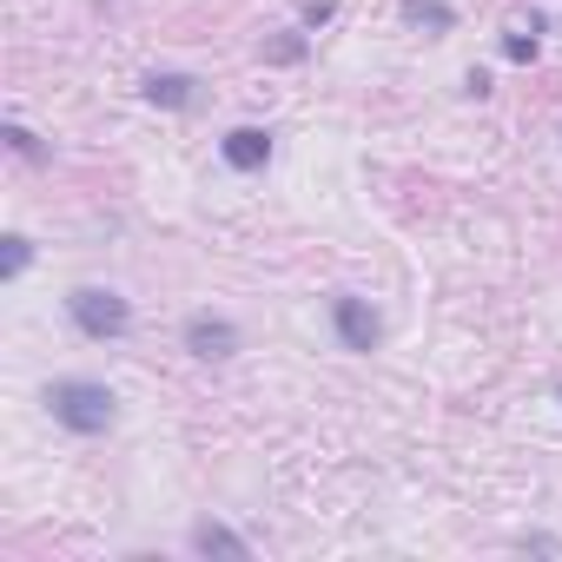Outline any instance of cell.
Returning a JSON list of instances; mask_svg holds the SVG:
<instances>
[{
    "instance_id": "cell-3",
    "label": "cell",
    "mask_w": 562,
    "mask_h": 562,
    "mask_svg": "<svg viewBox=\"0 0 562 562\" xmlns=\"http://www.w3.org/2000/svg\"><path fill=\"white\" fill-rule=\"evenodd\" d=\"M331 325H338L345 351H378V338H384L378 312H371L364 299H351V292H338V299H331Z\"/></svg>"
},
{
    "instance_id": "cell-7",
    "label": "cell",
    "mask_w": 562,
    "mask_h": 562,
    "mask_svg": "<svg viewBox=\"0 0 562 562\" xmlns=\"http://www.w3.org/2000/svg\"><path fill=\"white\" fill-rule=\"evenodd\" d=\"M192 549H199V555H232V562H245V555H251V542H245V536H232L225 522H199V529H192Z\"/></svg>"
},
{
    "instance_id": "cell-2",
    "label": "cell",
    "mask_w": 562,
    "mask_h": 562,
    "mask_svg": "<svg viewBox=\"0 0 562 562\" xmlns=\"http://www.w3.org/2000/svg\"><path fill=\"white\" fill-rule=\"evenodd\" d=\"M67 318L87 331V338H126V325H133V305L120 299V292H106V285H80V292H67Z\"/></svg>"
},
{
    "instance_id": "cell-14",
    "label": "cell",
    "mask_w": 562,
    "mask_h": 562,
    "mask_svg": "<svg viewBox=\"0 0 562 562\" xmlns=\"http://www.w3.org/2000/svg\"><path fill=\"white\" fill-rule=\"evenodd\" d=\"M555 397H562V384H555Z\"/></svg>"
},
{
    "instance_id": "cell-5",
    "label": "cell",
    "mask_w": 562,
    "mask_h": 562,
    "mask_svg": "<svg viewBox=\"0 0 562 562\" xmlns=\"http://www.w3.org/2000/svg\"><path fill=\"white\" fill-rule=\"evenodd\" d=\"M218 153H225L232 172H265V159H271V133H265V126H232V133L218 139Z\"/></svg>"
},
{
    "instance_id": "cell-1",
    "label": "cell",
    "mask_w": 562,
    "mask_h": 562,
    "mask_svg": "<svg viewBox=\"0 0 562 562\" xmlns=\"http://www.w3.org/2000/svg\"><path fill=\"white\" fill-rule=\"evenodd\" d=\"M47 411H54L74 437H106L113 417H120V397H113L106 384H93V378H60V384L47 391Z\"/></svg>"
},
{
    "instance_id": "cell-12",
    "label": "cell",
    "mask_w": 562,
    "mask_h": 562,
    "mask_svg": "<svg viewBox=\"0 0 562 562\" xmlns=\"http://www.w3.org/2000/svg\"><path fill=\"white\" fill-rule=\"evenodd\" d=\"M8 139H14V153H27V159H41V139H34L27 126H8Z\"/></svg>"
},
{
    "instance_id": "cell-9",
    "label": "cell",
    "mask_w": 562,
    "mask_h": 562,
    "mask_svg": "<svg viewBox=\"0 0 562 562\" xmlns=\"http://www.w3.org/2000/svg\"><path fill=\"white\" fill-rule=\"evenodd\" d=\"M0 245H8V251H0V278H21L27 271V258H34V245L14 232V238H0Z\"/></svg>"
},
{
    "instance_id": "cell-10",
    "label": "cell",
    "mask_w": 562,
    "mask_h": 562,
    "mask_svg": "<svg viewBox=\"0 0 562 562\" xmlns=\"http://www.w3.org/2000/svg\"><path fill=\"white\" fill-rule=\"evenodd\" d=\"M503 60L529 67V60H536V27H529V34H522V27H516V34H503Z\"/></svg>"
},
{
    "instance_id": "cell-8",
    "label": "cell",
    "mask_w": 562,
    "mask_h": 562,
    "mask_svg": "<svg viewBox=\"0 0 562 562\" xmlns=\"http://www.w3.org/2000/svg\"><path fill=\"white\" fill-rule=\"evenodd\" d=\"M397 14H404L411 27H430V34H450V27H457V14L443 8V0H397Z\"/></svg>"
},
{
    "instance_id": "cell-4",
    "label": "cell",
    "mask_w": 562,
    "mask_h": 562,
    "mask_svg": "<svg viewBox=\"0 0 562 562\" xmlns=\"http://www.w3.org/2000/svg\"><path fill=\"white\" fill-rule=\"evenodd\" d=\"M186 351L192 358H232L238 351V325L232 318H212V312H192L186 318Z\"/></svg>"
},
{
    "instance_id": "cell-11",
    "label": "cell",
    "mask_w": 562,
    "mask_h": 562,
    "mask_svg": "<svg viewBox=\"0 0 562 562\" xmlns=\"http://www.w3.org/2000/svg\"><path fill=\"white\" fill-rule=\"evenodd\" d=\"M271 60H305V34H285V41L271 47Z\"/></svg>"
},
{
    "instance_id": "cell-6",
    "label": "cell",
    "mask_w": 562,
    "mask_h": 562,
    "mask_svg": "<svg viewBox=\"0 0 562 562\" xmlns=\"http://www.w3.org/2000/svg\"><path fill=\"white\" fill-rule=\"evenodd\" d=\"M146 100L179 113V106H192V100H199V80H192V74H146Z\"/></svg>"
},
{
    "instance_id": "cell-13",
    "label": "cell",
    "mask_w": 562,
    "mask_h": 562,
    "mask_svg": "<svg viewBox=\"0 0 562 562\" xmlns=\"http://www.w3.org/2000/svg\"><path fill=\"white\" fill-rule=\"evenodd\" d=\"M331 21V0H305V27H325Z\"/></svg>"
}]
</instances>
